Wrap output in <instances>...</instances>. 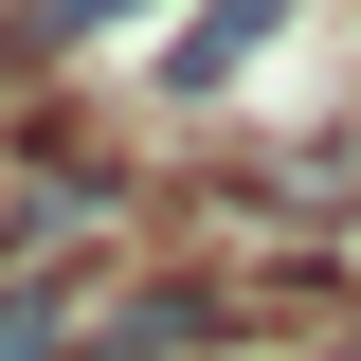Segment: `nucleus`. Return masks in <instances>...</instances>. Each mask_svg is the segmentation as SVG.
I'll use <instances>...</instances> for the list:
<instances>
[{
    "instance_id": "obj_1",
    "label": "nucleus",
    "mask_w": 361,
    "mask_h": 361,
    "mask_svg": "<svg viewBox=\"0 0 361 361\" xmlns=\"http://www.w3.org/2000/svg\"><path fill=\"white\" fill-rule=\"evenodd\" d=\"M90 307L109 289H73V271H0V361H90Z\"/></svg>"
},
{
    "instance_id": "obj_2",
    "label": "nucleus",
    "mask_w": 361,
    "mask_h": 361,
    "mask_svg": "<svg viewBox=\"0 0 361 361\" xmlns=\"http://www.w3.org/2000/svg\"><path fill=\"white\" fill-rule=\"evenodd\" d=\"M0 73H37V37H18V0H0Z\"/></svg>"
}]
</instances>
